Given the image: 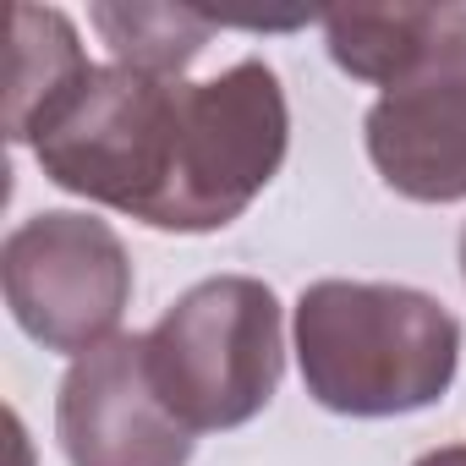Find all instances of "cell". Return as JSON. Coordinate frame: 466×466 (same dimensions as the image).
<instances>
[{"mask_svg":"<svg viewBox=\"0 0 466 466\" xmlns=\"http://www.w3.org/2000/svg\"><path fill=\"white\" fill-rule=\"evenodd\" d=\"M411 466H466V444H439V450L417 455Z\"/></svg>","mask_w":466,"mask_h":466,"instance_id":"obj_10","label":"cell"},{"mask_svg":"<svg viewBox=\"0 0 466 466\" xmlns=\"http://www.w3.org/2000/svg\"><path fill=\"white\" fill-rule=\"evenodd\" d=\"M56 433L72 466H187L198 439L159 400L143 335H116L66 368Z\"/></svg>","mask_w":466,"mask_h":466,"instance_id":"obj_6","label":"cell"},{"mask_svg":"<svg viewBox=\"0 0 466 466\" xmlns=\"http://www.w3.org/2000/svg\"><path fill=\"white\" fill-rule=\"evenodd\" d=\"M28 148L61 192L154 230L208 237L280 176L291 105L264 61H237L203 83L110 61L28 132Z\"/></svg>","mask_w":466,"mask_h":466,"instance_id":"obj_1","label":"cell"},{"mask_svg":"<svg viewBox=\"0 0 466 466\" xmlns=\"http://www.w3.org/2000/svg\"><path fill=\"white\" fill-rule=\"evenodd\" d=\"M94 28L105 34L116 66L148 72V77H181L203 45L219 34L214 17L187 6H94Z\"/></svg>","mask_w":466,"mask_h":466,"instance_id":"obj_8","label":"cell"},{"mask_svg":"<svg viewBox=\"0 0 466 466\" xmlns=\"http://www.w3.org/2000/svg\"><path fill=\"white\" fill-rule=\"evenodd\" d=\"M148 340V379L187 433L253 422L286 373L280 297L253 275H214L181 291Z\"/></svg>","mask_w":466,"mask_h":466,"instance_id":"obj_3","label":"cell"},{"mask_svg":"<svg viewBox=\"0 0 466 466\" xmlns=\"http://www.w3.org/2000/svg\"><path fill=\"white\" fill-rule=\"evenodd\" d=\"M368 159L411 203H466V6H433L417 56L379 88Z\"/></svg>","mask_w":466,"mask_h":466,"instance_id":"obj_5","label":"cell"},{"mask_svg":"<svg viewBox=\"0 0 466 466\" xmlns=\"http://www.w3.org/2000/svg\"><path fill=\"white\" fill-rule=\"evenodd\" d=\"M461 275H466V230H461Z\"/></svg>","mask_w":466,"mask_h":466,"instance_id":"obj_11","label":"cell"},{"mask_svg":"<svg viewBox=\"0 0 466 466\" xmlns=\"http://www.w3.org/2000/svg\"><path fill=\"white\" fill-rule=\"evenodd\" d=\"M0 286L28 340L77 362L116 340L132 302V258L105 219L83 208H45L0 248Z\"/></svg>","mask_w":466,"mask_h":466,"instance_id":"obj_4","label":"cell"},{"mask_svg":"<svg viewBox=\"0 0 466 466\" xmlns=\"http://www.w3.org/2000/svg\"><path fill=\"white\" fill-rule=\"evenodd\" d=\"M12 94H6V137L28 143V132L94 72L83 56V39L66 12L56 6H17L12 12Z\"/></svg>","mask_w":466,"mask_h":466,"instance_id":"obj_7","label":"cell"},{"mask_svg":"<svg viewBox=\"0 0 466 466\" xmlns=\"http://www.w3.org/2000/svg\"><path fill=\"white\" fill-rule=\"evenodd\" d=\"M297 362L324 411L406 417L450 395L461 324L417 286L313 280L297 297Z\"/></svg>","mask_w":466,"mask_h":466,"instance_id":"obj_2","label":"cell"},{"mask_svg":"<svg viewBox=\"0 0 466 466\" xmlns=\"http://www.w3.org/2000/svg\"><path fill=\"white\" fill-rule=\"evenodd\" d=\"M433 23V6H362V12H335L324 17V45L340 72L357 83L390 88L400 66L417 56L422 34Z\"/></svg>","mask_w":466,"mask_h":466,"instance_id":"obj_9","label":"cell"}]
</instances>
